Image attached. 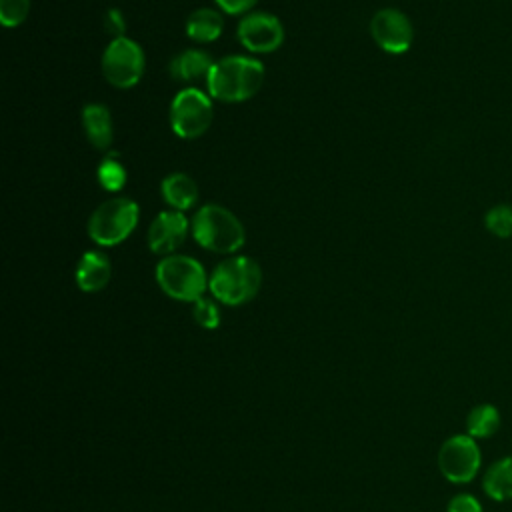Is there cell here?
Wrapping results in <instances>:
<instances>
[{"label":"cell","mask_w":512,"mask_h":512,"mask_svg":"<svg viewBox=\"0 0 512 512\" xmlns=\"http://www.w3.org/2000/svg\"><path fill=\"white\" fill-rule=\"evenodd\" d=\"M30 12V0H0V22L4 28L20 26Z\"/></svg>","instance_id":"obj_21"},{"label":"cell","mask_w":512,"mask_h":512,"mask_svg":"<svg viewBox=\"0 0 512 512\" xmlns=\"http://www.w3.org/2000/svg\"><path fill=\"white\" fill-rule=\"evenodd\" d=\"M500 428V414L492 404H478L466 416V432L476 438H490Z\"/></svg>","instance_id":"obj_18"},{"label":"cell","mask_w":512,"mask_h":512,"mask_svg":"<svg viewBox=\"0 0 512 512\" xmlns=\"http://www.w3.org/2000/svg\"><path fill=\"white\" fill-rule=\"evenodd\" d=\"M258 0H216L218 8H222L226 14H246L256 6Z\"/></svg>","instance_id":"obj_25"},{"label":"cell","mask_w":512,"mask_h":512,"mask_svg":"<svg viewBox=\"0 0 512 512\" xmlns=\"http://www.w3.org/2000/svg\"><path fill=\"white\" fill-rule=\"evenodd\" d=\"M264 82V66L250 56H226L214 62L206 86L212 98L222 102H244L252 98Z\"/></svg>","instance_id":"obj_1"},{"label":"cell","mask_w":512,"mask_h":512,"mask_svg":"<svg viewBox=\"0 0 512 512\" xmlns=\"http://www.w3.org/2000/svg\"><path fill=\"white\" fill-rule=\"evenodd\" d=\"M260 284V264L250 256H232L220 262L208 278L210 294L226 306H240L250 302L258 294Z\"/></svg>","instance_id":"obj_2"},{"label":"cell","mask_w":512,"mask_h":512,"mask_svg":"<svg viewBox=\"0 0 512 512\" xmlns=\"http://www.w3.org/2000/svg\"><path fill=\"white\" fill-rule=\"evenodd\" d=\"M144 52L138 42L128 36L108 42L102 54V74L116 88H132L144 74Z\"/></svg>","instance_id":"obj_7"},{"label":"cell","mask_w":512,"mask_h":512,"mask_svg":"<svg viewBox=\"0 0 512 512\" xmlns=\"http://www.w3.org/2000/svg\"><path fill=\"white\" fill-rule=\"evenodd\" d=\"M192 316L206 330H214L220 324V310H218L216 302L210 300V298H204V296L194 302Z\"/></svg>","instance_id":"obj_22"},{"label":"cell","mask_w":512,"mask_h":512,"mask_svg":"<svg viewBox=\"0 0 512 512\" xmlns=\"http://www.w3.org/2000/svg\"><path fill=\"white\" fill-rule=\"evenodd\" d=\"M222 14L214 8H198L186 20V34L196 42H214L222 34Z\"/></svg>","instance_id":"obj_16"},{"label":"cell","mask_w":512,"mask_h":512,"mask_svg":"<svg viewBox=\"0 0 512 512\" xmlns=\"http://www.w3.org/2000/svg\"><path fill=\"white\" fill-rule=\"evenodd\" d=\"M138 204L120 196L102 202L88 220V236L100 246H116L124 242L138 224Z\"/></svg>","instance_id":"obj_5"},{"label":"cell","mask_w":512,"mask_h":512,"mask_svg":"<svg viewBox=\"0 0 512 512\" xmlns=\"http://www.w3.org/2000/svg\"><path fill=\"white\" fill-rule=\"evenodd\" d=\"M482 488L496 502L512 500V456L500 458L488 468Z\"/></svg>","instance_id":"obj_17"},{"label":"cell","mask_w":512,"mask_h":512,"mask_svg":"<svg viewBox=\"0 0 512 512\" xmlns=\"http://www.w3.org/2000/svg\"><path fill=\"white\" fill-rule=\"evenodd\" d=\"M212 66H214V60L210 58L208 52L198 48H188L170 60V76L182 82L200 80V78H208Z\"/></svg>","instance_id":"obj_15"},{"label":"cell","mask_w":512,"mask_h":512,"mask_svg":"<svg viewBox=\"0 0 512 512\" xmlns=\"http://www.w3.org/2000/svg\"><path fill=\"white\" fill-rule=\"evenodd\" d=\"M82 126L86 132L88 142L98 148L106 150L112 144V114L104 104H86L82 110Z\"/></svg>","instance_id":"obj_13"},{"label":"cell","mask_w":512,"mask_h":512,"mask_svg":"<svg viewBox=\"0 0 512 512\" xmlns=\"http://www.w3.org/2000/svg\"><path fill=\"white\" fill-rule=\"evenodd\" d=\"M448 512H482V504L472 494H456L448 502Z\"/></svg>","instance_id":"obj_23"},{"label":"cell","mask_w":512,"mask_h":512,"mask_svg":"<svg viewBox=\"0 0 512 512\" xmlns=\"http://www.w3.org/2000/svg\"><path fill=\"white\" fill-rule=\"evenodd\" d=\"M76 284L84 292H98L102 290L112 278V264L106 254L98 250L84 252L76 266Z\"/></svg>","instance_id":"obj_12"},{"label":"cell","mask_w":512,"mask_h":512,"mask_svg":"<svg viewBox=\"0 0 512 512\" xmlns=\"http://www.w3.org/2000/svg\"><path fill=\"white\" fill-rule=\"evenodd\" d=\"M484 224L488 232H492L498 238H510L512 236V206L498 204L490 208L484 216Z\"/></svg>","instance_id":"obj_20"},{"label":"cell","mask_w":512,"mask_h":512,"mask_svg":"<svg viewBox=\"0 0 512 512\" xmlns=\"http://www.w3.org/2000/svg\"><path fill=\"white\" fill-rule=\"evenodd\" d=\"M190 230L188 218L178 210H164L156 214L148 228V246L158 256H170L182 246Z\"/></svg>","instance_id":"obj_11"},{"label":"cell","mask_w":512,"mask_h":512,"mask_svg":"<svg viewBox=\"0 0 512 512\" xmlns=\"http://www.w3.org/2000/svg\"><path fill=\"white\" fill-rule=\"evenodd\" d=\"M98 182L108 192H118L126 184V170L122 162L116 158V154H108L100 166H98Z\"/></svg>","instance_id":"obj_19"},{"label":"cell","mask_w":512,"mask_h":512,"mask_svg":"<svg viewBox=\"0 0 512 512\" xmlns=\"http://www.w3.org/2000/svg\"><path fill=\"white\" fill-rule=\"evenodd\" d=\"M212 102L198 88L180 90L170 104V126L172 132L184 140L202 136L212 124Z\"/></svg>","instance_id":"obj_6"},{"label":"cell","mask_w":512,"mask_h":512,"mask_svg":"<svg viewBox=\"0 0 512 512\" xmlns=\"http://www.w3.org/2000/svg\"><path fill=\"white\" fill-rule=\"evenodd\" d=\"M160 192H162L164 202L172 210H178V212H184V210L192 208L198 200V186L184 172L168 174L160 184Z\"/></svg>","instance_id":"obj_14"},{"label":"cell","mask_w":512,"mask_h":512,"mask_svg":"<svg viewBox=\"0 0 512 512\" xmlns=\"http://www.w3.org/2000/svg\"><path fill=\"white\" fill-rule=\"evenodd\" d=\"M374 42L390 54H402L412 46L414 28L408 16L396 8H382L370 20Z\"/></svg>","instance_id":"obj_10"},{"label":"cell","mask_w":512,"mask_h":512,"mask_svg":"<svg viewBox=\"0 0 512 512\" xmlns=\"http://www.w3.org/2000/svg\"><path fill=\"white\" fill-rule=\"evenodd\" d=\"M156 282L164 294L180 302H196L208 288V278L202 264L184 254L164 256L156 266Z\"/></svg>","instance_id":"obj_4"},{"label":"cell","mask_w":512,"mask_h":512,"mask_svg":"<svg viewBox=\"0 0 512 512\" xmlns=\"http://www.w3.org/2000/svg\"><path fill=\"white\" fill-rule=\"evenodd\" d=\"M192 236L202 248L218 254H232L246 240L242 222L220 204H206L194 214Z\"/></svg>","instance_id":"obj_3"},{"label":"cell","mask_w":512,"mask_h":512,"mask_svg":"<svg viewBox=\"0 0 512 512\" xmlns=\"http://www.w3.org/2000/svg\"><path fill=\"white\" fill-rule=\"evenodd\" d=\"M480 448L468 434L450 436L438 452V468L442 476L452 484L470 482L480 470Z\"/></svg>","instance_id":"obj_8"},{"label":"cell","mask_w":512,"mask_h":512,"mask_svg":"<svg viewBox=\"0 0 512 512\" xmlns=\"http://www.w3.org/2000/svg\"><path fill=\"white\" fill-rule=\"evenodd\" d=\"M104 28H106L108 34H112V40H114V38H122V36H124V30H126L122 12L116 10V8H110V10L106 12V18H104Z\"/></svg>","instance_id":"obj_24"},{"label":"cell","mask_w":512,"mask_h":512,"mask_svg":"<svg viewBox=\"0 0 512 512\" xmlns=\"http://www.w3.org/2000/svg\"><path fill=\"white\" fill-rule=\"evenodd\" d=\"M240 44L254 54H268L284 42L282 22L268 12H250L238 24Z\"/></svg>","instance_id":"obj_9"}]
</instances>
